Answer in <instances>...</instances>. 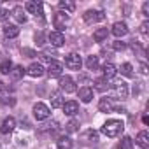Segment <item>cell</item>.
I'll return each instance as SVG.
<instances>
[{"mask_svg": "<svg viewBox=\"0 0 149 149\" xmlns=\"http://www.w3.org/2000/svg\"><path fill=\"white\" fill-rule=\"evenodd\" d=\"M123 130H125V123H123L121 119H109V121H105L104 126H102V133L107 135V137H111V139L119 137V135L123 133Z\"/></svg>", "mask_w": 149, "mask_h": 149, "instance_id": "6da1fadb", "label": "cell"}, {"mask_svg": "<svg viewBox=\"0 0 149 149\" xmlns=\"http://www.w3.org/2000/svg\"><path fill=\"white\" fill-rule=\"evenodd\" d=\"M109 97L114 100H126L128 97V84L125 81H114L109 88Z\"/></svg>", "mask_w": 149, "mask_h": 149, "instance_id": "7a4b0ae2", "label": "cell"}, {"mask_svg": "<svg viewBox=\"0 0 149 149\" xmlns=\"http://www.w3.org/2000/svg\"><path fill=\"white\" fill-rule=\"evenodd\" d=\"M25 9H26L30 14H33L35 18L44 19V6H42V2H35V0H30V2L25 4Z\"/></svg>", "mask_w": 149, "mask_h": 149, "instance_id": "3957f363", "label": "cell"}, {"mask_svg": "<svg viewBox=\"0 0 149 149\" xmlns=\"http://www.w3.org/2000/svg\"><path fill=\"white\" fill-rule=\"evenodd\" d=\"M53 25H54L56 32H60V33H61V30H65V26L68 25V14H67V13L58 11V13L53 16Z\"/></svg>", "mask_w": 149, "mask_h": 149, "instance_id": "277c9868", "label": "cell"}, {"mask_svg": "<svg viewBox=\"0 0 149 149\" xmlns=\"http://www.w3.org/2000/svg\"><path fill=\"white\" fill-rule=\"evenodd\" d=\"M49 114H51V111H49V107H47L46 104L39 102V104L33 105V118H35L37 121H44V119H47Z\"/></svg>", "mask_w": 149, "mask_h": 149, "instance_id": "5b68a950", "label": "cell"}, {"mask_svg": "<svg viewBox=\"0 0 149 149\" xmlns=\"http://www.w3.org/2000/svg\"><path fill=\"white\" fill-rule=\"evenodd\" d=\"M65 65L70 68V70H79L81 65H83V60H81V54L77 53H70L65 56Z\"/></svg>", "mask_w": 149, "mask_h": 149, "instance_id": "8992f818", "label": "cell"}, {"mask_svg": "<svg viewBox=\"0 0 149 149\" xmlns=\"http://www.w3.org/2000/svg\"><path fill=\"white\" fill-rule=\"evenodd\" d=\"M105 19V13L104 11H86L84 13V21L88 25H93L97 21H104Z\"/></svg>", "mask_w": 149, "mask_h": 149, "instance_id": "52a82bcc", "label": "cell"}, {"mask_svg": "<svg viewBox=\"0 0 149 149\" xmlns=\"http://www.w3.org/2000/svg\"><path fill=\"white\" fill-rule=\"evenodd\" d=\"M60 88L65 93H74L76 91V83H74V79L70 76H61L60 77Z\"/></svg>", "mask_w": 149, "mask_h": 149, "instance_id": "ba28073f", "label": "cell"}, {"mask_svg": "<svg viewBox=\"0 0 149 149\" xmlns=\"http://www.w3.org/2000/svg\"><path fill=\"white\" fill-rule=\"evenodd\" d=\"M111 32H112V35H114V37L121 39V37H125V35L128 33V26H126V23H123V21H118V23H114V25H112Z\"/></svg>", "mask_w": 149, "mask_h": 149, "instance_id": "9c48e42d", "label": "cell"}, {"mask_svg": "<svg viewBox=\"0 0 149 149\" xmlns=\"http://www.w3.org/2000/svg\"><path fill=\"white\" fill-rule=\"evenodd\" d=\"M25 72L28 74V76H32V77H42L44 74H46V68H44L40 63H32Z\"/></svg>", "mask_w": 149, "mask_h": 149, "instance_id": "30bf717a", "label": "cell"}, {"mask_svg": "<svg viewBox=\"0 0 149 149\" xmlns=\"http://www.w3.org/2000/svg\"><path fill=\"white\" fill-rule=\"evenodd\" d=\"M63 112L67 114V116H76L77 112H79V104L76 102V100H68V102H63Z\"/></svg>", "mask_w": 149, "mask_h": 149, "instance_id": "8fae6325", "label": "cell"}, {"mask_svg": "<svg viewBox=\"0 0 149 149\" xmlns=\"http://www.w3.org/2000/svg\"><path fill=\"white\" fill-rule=\"evenodd\" d=\"M14 126H16V119L9 116V118H6V119L2 121V125H0V133L7 135V133H11V132L14 130Z\"/></svg>", "mask_w": 149, "mask_h": 149, "instance_id": "7c38bea8", "label": "cell"}, {"mask_svg": "<svg viewBox=\"0 0 149 149\" xmlns=\"http://www.w3.org/2000/svg\"><path fill=\"white\" fill-rule=\"evenodd\" d=\"M47 39H49L51 46H54V47H61V46L65 44V37H63V33H60V32H51V33L47 35Z\"/></svg>", "mask_w": 149, "mask_h": 149, "instance_id": "4fadbf2b", "label": "cell"}, {"mask_svg": "<svg viewBox=\"0 0 149 149\" xmlns=\"http://www.w3.org/2000/svg\"><path fill=\"white\" fill-rule=\"evenodd\" d=\"M102 74H104V79H112V77H116V74H118V68L112 65V63H105L104 67H102Z\"/></svg>", "mask_w": 149, "mask_h": 149, "instance_id": "5bb4252c", "label": "cell"}, {"mask_svg": "<svg viewBox=\"0 0 149 149\" xmlns=\"http://www.w3.org/2000/svg\"><path fill=\"white\" fill-rule=\"evenodd\" d=\"M79 98H81L84 104H90V102L93 100V90H91L90 86H83V88H79Z\"/></svg>", "mask_w": 149, "mask_h": 149, "instance_id": "9a60e30c", "label": "cell"}, {"mask_svg": "<svg viewBox=\"0 0 149 149\" xmlns=\"http://www.w3.org/2000/svg\"><path fill=\"white\" fill-rule=\"evenodd\" d=\"M135 142L142 147V149H147L149 147V133L146 132V130H142V132H139L137 133V139H135Z\"/></svg>", "mask_w": 149, "mask_h": 149, "instance_id": "2e32d148", "label": "cell"}, {"mask_svg": "<svg viewBox=\"0 0 149 149\" xmlns=\"http://www.w3.org/2000/svg\"><path fill=\"white\" fill-rule=\"evenodd\" d=\"M61 70H63V67H61V63H58V61H51L46 72L49 74V76H51V77H54V76H61Z\"/></svg>", "mask_w": 149, "mask_h": 149, "instance_id": "e0dca14e", "label": "cell"}, {"mask_svg": "<svg viewBox=\"0 0 149 149\" xmlns=\"http://www.w3.org/2000/svg\"><path fill=\"white\" fill-rule=\"evenodd\" d=\"M4 35H6L7 39H16V37L19 35V28H18L16 25H6V26H4Z\"/></svg>", "mask_w": 149, "mask_h": 149, "instance_id": "ac0fdd59", "label": "cell"}, {"mask_svg": "<svg viewBox=\"0 0 149 149\" xmlns=\"http://www.w3.org/2000/svg\"><path fill=\"white\" fill-rule=\"evenodd\" d=\"M13 18H14L18 23H25V21H26V16H25V11H23V7L16 6V7L13 9Z\"/></svg>", "mask_w": 149, "mask_h": 149, "instance_id": "d6986e66", "label": "cell"}, {"mask_svg": "<svg viewBox=\"0 0 149 149\" xmlns=\"http://www.w3.org/2000/svg\"><path fill=\"white\" fill-rule=\"evenodd\" d=\"M56 147L58 149H72V139L70 137H60L58 140H56Z\"/></svg>", "mask_w": 149, "mask_h": 149, "instance_id": "ffe728a7", "label": "cell"}, {"mask_svg": "<svg viewBox=\"0 0 149 149\" xmlns=\"http://www.w3.org/2000/svg\"><path fill=\"white\" fill-rule=\"evenodd\" d=\"M61 105H63L61 93H60V91H54V93H51V107L58 109V107H61Z\"/></svg>", "mask_w": 149, "mask_h": 149, "instance_id": "44dd1931", "label": "cell"}, {"mask_svg": "<svg viewBox=\"0 0 149 149\" xmlns=\"http://www.w3.org/2000/svg\"><path fill=\"white\" fill-rule=\"evenodd\" d=\"M107 28H97L95 30V33H93V39H95V42H104L105 39H107Z\"/></svg>", "mask_w": 149, "mask_h": 149, "instance_id": "7402d4cb", "label": "cell"}, {"mask_svg": "<svg viewBox=\"0 0 149 149\" xmlns=\"http://www.w3.org/2000/svg\"><path fill=\"white\" fill-rule=\"evenodd\" d=\"M98 109H100V112H111L114 107H112V104H111L109 98H100V102H98Z\"/></svg>", "mask_w": 149, "mask_h": 149, "instance_id": "603a6c76", "label": "cell"}, {"mask_svg": "<svg viewBox=\"0 0 149 149\" xmlns=\"http://www.w3.org/2000/svg\"><path fill=\"white\" fill-rule=\"evenodd\" d=\"M132 147H133V140L128 135L121 137V140L118 142V149H132Z\"/></svg>", "mask_w": 149, "mask_h": 149, "instance_id": "cb8c5ba5", "label": "cell"}, {"mask_svg": "<svg viewBox=\"0 0 149 149\" xmlns=\"http://www.w3.org/2000/svg\"><path fill=\"white\" fill-rule=\"evenodd\" d=\"M23 76H25V68H23L21 65H16V67H13V70H11V77H13L14 81L21 79Z\"/></svg>", "mask_w": 149, "mask_h": 149, "instance_id": "d4e9b609", "label": "cell"}, {"mask_svg": "<svg viewBox=\"0 0 149 149\" xmlns=\"http://www.w3.org/2000/svg\"><path fill=\"white\" fill-rule=\"evenodd\" d=\"M60 9H61V13L63 11L65 13H74V11H76V4L68 2V0H61V2H60Z\"/></svg>", "mask_w": 149, "mask_h": 149, "instance_id": "484cf974", "label": "cell"}, {"mask_svg": "<svg viewBox=\"0 0 149 149\" xmlns=\"http://www.w3.org/2000/svg\"><path fill=\"white\" fill-rule=\"evenodd\" d=\"M86 67H88V70H97L98 68V56H88L86 58Z\"/></svg>", "mask_w": 149, "mask_h": 149, "instance_id": "4316f807", "label": "cell"}, {"mask_svg": "<svg viewBox=\"0 0 149 149\" xmlns=\"http://www.w3.org/2000/svg\"><path fill=\"white\" fill-rule=\"evenodd\" d=\"M13 63L9 61V60H4L2 63H0V72H2V74H6V76H9V74H11V70H13Z\"/></svg>", "mask_w": 149, "mask_h": 149, "instance_id": "83f0119b", "label": "cell"}, {"mask_svg": "<svg viewBox=\"0 0 149 149\" xmlns=\"http://www.w3.org/2000/svg\"><path fill=\"white\" fill-rule=\"evenodd\" d=\"M119 70H121L123 76H126V77H133V67H132L130 63H123V65L119 67Z\"/></svg>", "mask_w": 149, "mask_h": 149, "instance_id": "f1b7e54d", "label": "cell"}, {"mask_svg": "<svg viewBox=\"0 0 149 149\" xmlns=\"http://www.w3.org/2000/svg\"><path fill=\"white\" fill-rule=\"evenodd\" d=\"M95 88L100 90V91H105V90H109V81L104 79V77H102V79H97V81H95Z\"/></svg>", "mask_w": 149, "mask_h": 149, "instance_id": "f546056e", "label": "cell"}, {"mask_svg": "<svg viewBox=\"0 0 149 149\" xmlns=\"http://www.w3.org/2000/svg\"><path fill=\"white\" fill-rule=\"evenodd\" d=\"M77 126H79V123H77L76 119H72V121H68V123L65 125V130L72 133V132H77Z\"/></svg>", "mask_w": 149, "mask_h": 149, "instance_id": "4dcf8cb0", "label": "cell"}, {"mask_svg": "<svg viewBox=\"0 0 149 149\" xmlns=\"http://www.w3.org/2000/svg\"><path fill=\"white\" fill-rule=\"evenodd\" d=\"M112 47H114V51H123V49L126 47V42H121V40H116V42L112 44Z\"/></svg>", "mask_w": 149, "mask_h": 149, "instance_id": "1f68e13d", "label": "cell"}, {"mask_svg": "<svg viewBox=\"0 0 149 149\" xmlns=\"http://www.w3.org/2000/svg\"><path fill=\"white\" fill-rule=\"evenodd\" d=\"M140 33H142V35H147V33H149V23H147V21H144V23L140 25Z\"/></svg>", "mask_w": 149, "mask_h": 149, "instance_id": "d6a6232c", "label": "cell"}, {"mask_svg": "<svg viewBox=\"0 0 149 149\" xmlns=\"http://www.w3.org/2000/svg\"><path fill=\"white\" fill-rule=\"evenodd\" d=\"M9 16V13L6 11V9H2V7H0V21H2V19H6Z\"/></svg>", "mask_w": 149, "mask_h": 149, "instance_id": "836d02e7", "label": "cell"}, {"mask_svg": "<svg viewBox=\"0 0 149 149\" xmlns=\"http://www.w3.org/2000/svg\"><path fill=\"white\" fill-rule=\"evenodd\" d=\"M142 13H144V16H149V2H146L142 6Z\"/></svg>", "mask_w": 149, "mask_h": 149, "instance_id": "e575fe53", "label": "cell"}, {"mask_svg": "<svg viewBox=\"0 0 149 149\" xmlns=\"http://www.w3.org/2000/svg\"><path fill=\"white\" fill-rule=\"evenodd\" d=\"M86 135H88V137H90V139H93V142H95V140H97V139H98V135H97V132H93V130H90V132H88V133H86Z\"/></svg>", "mask_w": 149, "mask_h": 149, "instance_id": "d590c367", "label": "cell"}, {"mask_svg": "<svg viewBox=\"0 0 149 149\" xmlns=\"http://www.w3.org/2000/svg\"><path fill=\"white\" fill-rule=\"evenodd\" d=\"M140 74H142V76H147V65L146 63L140 65Z\"/></svg>", "mask_w": 149, "mask_h": 149, "instance_id": "8d00e7d4", "label": "cell"}, {"mask_svg": "<svg viewBox=\"0 0 149 149\" xmlns=\"http://www.w3.org/2000/svg\"><path fill=\"white\" fill-rule=\"evenodd\" d=\"M0 91H4V84L2 83H0Z\"/></svg>", "mask_w": 149, "mask_h": 149, "instance_id": "74e56055", "label": "cell"}]
</instances>
